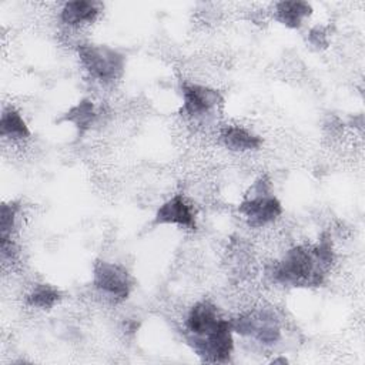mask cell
I'll use <instances>...</instances> for the list:
<instances>
[{
	"label": "cell",
	"mask_w": 365,
	"mask_h": 365,
	"mask_svg": "<svg viewBox=\"0 0 365 365\" xmlns=\"http://www.w3.org/2000/svg\"><path fill=\"white\" fill-rule=\"evenodd\" d=\"M335 261L331 237L322 234L312 245H297L285 252L271 269L275 282L295 287H319Z\"/></svg>",
	"instance_id": "1"
},
{
	"label": "cell",
	"mask_w": 365,
	"mask_h": 365,
	"mask_svg": "<svg viewBox=\"0 0 365 365\" xmlns=\"http://www.w3.org/2000/svg\"><path fill=\"white\" fill-rule=\"evenodd\" d=\"M238 211L251 228H261L274 222L282 214V204L272 194L271 181L264 175L248 188Z\"/></svg>",
	"instance_id": "2"
},
{
	"label": "cell",
	"mask_w": 365,
	"mask_h": 365,
	"mask_svg": "<svg viewBox=\"0 0 365 365\" xmlns=\"http://www.w3.org/2000/svg\"><path fill=\"white\" fill-rule=\"evenodd\" d=\"M77 54L86 71L101 83H113L124 73L125 56L110 46L83 43Z\"/></svg>",
	"instance_id": "3"
},
{
	"label": "cell",
	"mask_w": 365,
	"mask_h": 365,
	"mask_svg": "<svg viewBox=\"0 0 365 365\" xmlns=\"http://www.w3.org/2000/svg\"><path fill=\"white\" fill-rule=\"evenodd\" d=\"M93 285L114 302L125 301L133 288L128 271L115 262L97 261L93 267Z\"/></svg>",
	"instance_id": "4"
},
{
	"label": "cell",
	"mask_w": 365,
	"mask_h": 365,
	"mask_svg": "<svg viewBox=\"0 0 365 365\" xmlns=\"http://www.w3.org/2000/svg\"><path fill=\"white\" fill-rule=\"evenodd\" d=\"M231 327L234 332L251 336L264 345H272L281 338L279 321L269 311L244 314L232 319Z\"/></svg>",
	"instance_id": "5"
},
{
	"label": "cell",
	"mask_w": 365,
	"mask_h": 365,
	"mask_svg": "<svg viewBox=\"0 0 365 365\" xmlns=\"http://www.w3.org/2000/svg\"><path fill=\"white\" fill-rule=\"evenodd\" d=\"M232 327L231 321L225 319L217 329L211 331L210 334L187 339L192 351L207 362H225L228 361L232 348H234V339H232Z\"/></svg>",
	"instance_id": "6"
},
{
	"label": "cell",
	"mask_w": 365,
	"mask_h": 365,
	"mask_svg": "<svg viewBox=\"0 0 365 365\" xmlns=\"http://www.w3.org/2000/svg\"><path fill=\"white\" fill-rule=\"evenodd\" d=\"M181 96H182L181 111L192 118L208 115L220 104L224 103V97L218 90L207 86H201V84L184 83L181 86Z\"/></svg>",
	"instance_id": "7"
},
{
	"label": "cell",
	"mask_w": 365,
	"mask_h": 365,
	"mask_svg": "<svg viewBox=\"0 0 365 365\" xmlns=\"http://www.w3.org/2000/svg\"><path fill=\"white\" fill-rule=\"evenodd\" d=\"M225 319L220 317L218 308L210 301H200L194 304L185 319L187 339L198 338L217 329Z\"/></svg>",
	"instance_id": "8"
},
{
	"label": "cell",
	"mask_w": 365,
	"mask_h": 365,
	"mask_svg": "<svg viewBox=\"0 0 365 365\" xmlns=\"http://www.w3.org/2000/svg\"><path fill=\"white\" fill-rule=\"evenodd\" d=\"M155 224H174L188 230H195V215L191 205L181 194H175L160 205L154 215Z\"/></svg>",
	"instance_id": "9"
},
{
	"label": "cell",
	"mask_w": 365,
	"mask_h": 365,
	"mask_svg": "<svg viewBox=\"0 0 365 365\" xmlns=\"http://www.w3.org/2000/svg\"><path fill=\"white\" fill-rule=\"evenodd\" d=\"M100 13V3L90 0H74L64 3L60 11V20L68 27H78L93 23Z\"/></svg>",
	"instance_id": "10"
},
{
	"label": "cell",
	"mask_w": 365,
	"mask_h": 365,
	"mask_svg": "<svg viewBox=\"0 0 365 365\" xmlns=\"http://www.w3.org/2000/svg\"><path fill=\"white\" fill-rule=\"evenodd\" d=\"M312 13V6L302 0L278 1L274 7V17L288 29H299L302 21Z\"/></svg>",
	"instance_id": "11"
},
{
	"label": "cell",
	"mask_w": 365,
	"mask_h": 365,
	"mask_svg": "<svg viewBox=\"0 0 365 365\" xmlns=\"http://www.w3.org/2000/svg\"><path fill=\"white\" fill-rule=\"evenodd\" d=\"M220 138L222 144L231 151H255L261 147L262 140L259 135L241 125H225L221 130Z\"/></svg>",
	"instance_id": "12"
},
{
	"label": "cell",
	"mask_w": 365,
	"mask_h": 365,
	"mask_svg": "<svg viewBox=\"0 0 365 365\" xmlns=\"http://www.w3.org/2000/svg\"><path fill=\"white\" fill-rule=\"evenodd\" d=\"M96 117H97V111H96L94 103L88 98H83L76 106H73L63 115V118L60 121L71 123L77 128L78 135H83L91 128Z\"/></svg>",
	"instance_id": "13"
},
{
	"label": "cell",
	"mask_w": 365,
	"mask_h": 365,
	"mask_svg": "<svg viewBox=\"0 0 365 365\" xmlns=\"http://www.w3.org/2000/svg\"><path fill=\"white\" fill-rule=\"evenodd\" d=\"M0 133L4 138L17 140V141L30 137V130L24 118L13 107H7L3 110L1 120H0Z\"/></svg>",
	"instance_id": "14"
},
{
	"label": "cell",
	"mask_w": 365,
	"mask_h": 365,
	"mask_svg": "<svg viewBox=\"0 0 365 365\" xmlns=\"http://www.w3.org/2000/svg\"><path fill=\"white\" fill-rule=\"evenodd\" d=\"M61 299V294L57 288L48 285V284H37L31 288V291L27 294L26 302L27 305L48 311L51 309L58 301Z\"/></svg>",
	"instance_id": "15"
},
{
	"label": "cell",
	"mask_w": 365,
	"mask_h": 365,
	"mask_svg": "<svg viewBox=\"0 0 365 365\" xmlns=\"http://www.w3.org/2000/svg\"><path fill=\"white\" fill-rule=\"evenodd\" d=\"M20 205L17 201L4 202L1 205V222H0V240L1 242L11 240V232L16 227V218L19 214Z\"/></svg>",
	"instance_id": "16"
},
{
	"label": "cell",
	"mask_w": 365,
	"mask_h": 365,
	"mask_svg": "<svg viewBox=\"0 0 365 365\" xmlns=\"http://www.w3.org/2000/svg\"><path fill=\"white\" fill-rule=\"evenodd\" d=\"M328 31L322 26H315L308 33V40L315 47H327L328 46Z\"/></svg>",
	"instance_id": "17"
}]
</instances>
